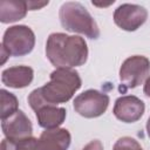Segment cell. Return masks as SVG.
<instances>
[{
    "mask_svg": "<svg viewBox=\"0 0 150 150\" xmlns=\"http://www.w3.org/2000/svg\"><path fill=\"white\" fill-rule=\"evenodd\" d=\"M82 86L79 73L74 69L56 68L50 73L49 82L34 89L28 96V103L35 111L43 104L56 105L68 102Z\"/></svg>",
    "mask_w": 150,
    "mask_h": 150,
    "instance_id": "6da1fadb",
    "label": "cell"
},
{
    "mask_svg": "<svg viewBox=\"0 0 150 150\" xmlns=\"http://www.w3.org/2000/svg\"><path fill=\"white\" fill-rule=\"evenodd\" d=\"M46 56L56 68L71 69L82 66L88 59L87 42L77 35L52 33L46 42Z\"/></svg>",
    "mask_w": 150,
    "mask_h": 150,
    "instance_id": "7a4b0ae2",
    "label": "cell"
},
{
    "mask_svg": "<svg viewBox=\"0 0 150 150\" xmlns=\"http://www.w3.org/2000/svg\"><path fill=\"white\" fill-rule=\"evenodd\" d=\"M59 18L62 27L68 32L80 33L94 40L100 36V29L96 21L80 2H64L60 7Z\"/></svg>",
    "mask_w": 150,
    "mask_h": 150,
    "instance_id": "3957f363",
    "label": "cell"
},
{
    "mask_svg": "<svg viewBox=\"0 0 150 150\" xmlns=\"http://www.w3.org/2000/svg\"><path fill=\"white\" fill-rule=\"evenodd\" d=\"M34 46L35 34L28 26H12L4 33L1 47L12 56L27 55L33 50Z\"/></svg>",
    "mask_w": 150,
    "mask_h": 150,
    "instance_id": "277c9868",
    "label": "cell"
},
{
    "mask_svg": "<svg viewBox=\"0 0 150 150\" xmlns=\"http://www.w3.org/2000/svg\"><path fill=\"white\" fill-rule=\"evenodd\" d=\"M109 101L110 100L107 94L95 89H88L77 95L73 104L79 115L86 118H95L105 112Z\"/></svg>",
    "mask_w": 150,
    "mask_h": 150,
    "instance_id": "5b68a950",
    "label": "cell"
},
{
    "mask_svg": "<svg viewBox=\"0 0 150 150\" xmlns=\"http://www.w3.org/2000/svg\"><path fill=\"white\" fill-rule=\"evenodd\" d=\"M150 74V61L143 55H134L124 60L120 68V81L127 88L142 84Z\"/></svg>",
    "mask_w": 150,
    "mask_h": 150,
    "instance_id": "8992f818",
    "label": "cell"
},
{
    "mask_svg": "<svg viewBox=\"0 0 150 150\" xmlns=\"http://www.w3.org/2000/svg\"><path fill=\"white\" fill-rule=\"evenodd\" d=\"M148 19V11L135 4H122L114 12L115 23L123 30L134 32Z\"/></svg>",
    "mask_w": 150,
    "mask_h": 150,
    "instance_id": "52a82bcc",
    "label": "cell"
},
{
    "mask_svg": "<svg viewBox=\"0 0 150 150\" xmlns=\"http://www.w3.org/2000/svg\"><path fill=\"white\" fill-rule=\"evenodd\" d=\"M1 129L7 139L20 141L32 137L33 125L23 111L18 110L5 120H1Z\"/></svg>",
    "mask_w": 150,
    "mask_h": 150,
    "instance_id": "ba28073f",
    "label": "cell"
},
{
    "mask_svg": "<svg viewBox=\"0 0 150 150\" xmlns=\"http://www.w3.org/2000/svg\"><path fill=\"white\" fill-rule=\"evenodd\" d=\"M145 104L141 98L134 95H125L115 101L112 112L117 120L124 123H134L143 116Z\"/></svg>",
    "mask_w": 150,
    "mask_h": 150,
    "instance_id": "9c48e42d",
    "label": "cell"
},
{
    "mask_svg": "<svg viewBox=\"0 0 150 150\" xmlns=\"http://www.w3.org/2000/svg\"><path fill=\"white\" fill-rule=\"evenodd\" d=\"M70 142L71 136L67 129H48L38 138L35 150H68Z\"/></svg>",
    "mask_w": 150,
    "mask_h": 150,
    "instance_id": "30bf717a",
    "label": "cell"
},
{
    "mask_svg": "<svg viewBox=\"0 0 150 150\" xmlns=\"http://www.w3.org/2000/svg\"><path fill=\"white\" fill-rule=\"evenodd\" d=\"M34 71L28 66H15L9 67L1 73V81L9 88H25L33 81Z\"/></svg>",
    "mask_w": 150,
    "mask_h": 150,
    "instance_id": "8fae6325",
    "label": "cell"
},
{
    "mask_svg": "<svg viewBox=\"0 0 150 150\" xmlns=\"http://www.w3.org/2000/svg\"><path fill=\"white\" fill-rule=\"evenodd\" d=\"M35 115H36L39 125L48 130V129L59 128L64 122L67 111L64 108H61V107L43 104L35 110Z\"/></svg>",
    "mask_w": 150,
    "mask_h": 150,
    "instance_id": "7c38bea8",
    "label": "cell"
},
{
    "mask_svg": "<svg viewBox=\"0 0 150 150\" xmlns=\"http://www.w3.org/2000/svg\"><path fill=\"white\" fill-rule=\"evenodd\" d=\"M27 11H28L27 1L1 0L0 1V21L2 23L19 21L26 16Z\"/></svg>",
    "mask_w": 150,
    "mask_h": 150,
    "instance_id": "4fadbf2b",
    "label": "cell"
},
{
    "mask_svg": "<svg viewBox=\"0 0 150 150\" xmlns=\"http://www.w3.org/2000/svg\"><path fill=\"white\" fill-rule=\"evenodd\" d=\"M0 94H1V114H0V116H1V120H5L19 110L18 109L19 102H18L16 96L14 94L7 91L6 89H1Z\"/></svg>",
    "mask_w": 150,
    "mask_h": 150,
    "instance_id": "5bb4252c",
    "label": "cell"
},
{
    "mask_svg": "<svg viewBox=\"0 0 150 150\" xmlns=\"http://www.w3.org/2000/svg\"><path fill=\"white\" fill-rule=\"evenodd\" d=\"M38 138L28 137L20 141H11V139H2L0 144V150H35Z\"/></svg>",
    "mask_w": 150,
    "mask_h": 150,
    "instance_id": "9a60e30c",
    "label": "cell"
},
{
    "mask_svg": "<svg viewBox=\"0 0 150 150\" xmlns=\"http://www.w3.org/2000/svg\"><path fill=\"white\" fill-rule=\"evenodd\" d=\"M139 143L132 138V137H121L116 141V143L112 146V150H135L137 148H139Z\"/></svg>",
    "mask_w": 150,
    "mask_h": 150,
    "instance_id": "2e32d148",
    "label": "cell"
},
{
    "mask_svg": "<svg viewBox=\"0 0 150 150\" xmlns=\"http://www.w3.org/2000/svg\"><path fill=\"white\" fill-rule=\"evenodd\" d=\"M82 150H103V145H102L101 141L94 139V141H90Z\"/></svg>",
    "mask_w": 150,
    "mask_h": 150,
    "instance_id": "e0dca14e",
    "label": "cell"
},
{
    "mask_svg": "<svg viewBox=\"0 0 150 150\" xmlns=\"http://www.w3.org/2000/svg\"><path fill=\"white\" fill-rule=\"evenodd\" d=\"M48 1H42V2H36V1H27V6H28V11H35V9H40L43 6H47Z\"/></svg>",
    "mask_w": 150,
    "mask_h": 150,
    "instance_id": "ac0fdd59",
    "label": "cell"
},
{
    "mask_svg": "<svg viewBox=\"0 0 150 150\" xmlns=\"http://www.w3.org/2000/svg\"><path fill=\"white\" fill-rule=\"evenodd\" d=\"M143 91H144V94L148 96V97H150V76L145 80V83H144V88H143Z\"/></svg>",
    "mask_w": 150,
    "mask_h": 150,
    "instance_id": "d6986e66",
    "label": "cell"
},
{
    "mask_svg": "<svg viewBox=\"0 0 150 150\" xmlns=\"http://www.w3.org/2000/svg\"><path fill=\"white\" fill-rule=\"evenodd\" d=\"M111 4H114V0L110 1V2H108V4H98V2H94V1H93V5H94V6H100V7H107V6L111 5Z\"/></svg>",
    "mask_w": 150,
    "mask_h": 150,
    "instance_id": "ffe728a7",
    "label": "cell"
},
{
    "mask_svg": "<svg viewBox=\"0 0 150 150\" xmlns=\"http://www.w3.org/2000/svg\"><path fill=\"white\" fill-rule=\"evenodd\" d=\"M146 132H148V136H149V138H150V117H149L148 121H146Z\"/></svg>",
    "mask_w": 150,
    "mask_h": 150,
    "instance_id": "44dd1931",
    "label": "cell"
},
{
    "mask_svg": "<svg viewBox=\"0 0 150 150\" xmlns=\"http://www.w3.org/2000/svg\"><path fill=\"white\" fill-rule=\"evenodd\" d=\"M135 150H143V149H142V148L139 146V148H137V149H135Z\"/></svg>",
    "mask_w": 150,
    "mask_h": 150,
    "instance_id": "7402d4cb",
    "label": "cell"
}]
</instances>
